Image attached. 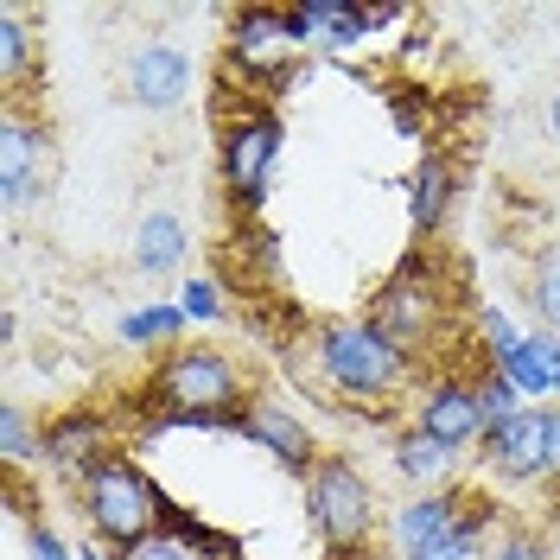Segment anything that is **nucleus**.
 <instances>
[{"label": "nucleus", "instance_id": "29", "mask_svg": "<svg viewBox=\"0 0 560 560\" xmlns=\"http://www.w3.org/2000/svg\"><path fill=\"white\" fill-rule=\"evenodd\" d=\"M33 560H70V555L58 548V535H51V528H33Z\"/></svg>", "mask_w": 560, "mask_h": 560}, {"label": "nucleus", "instance_id": "10", "mask_svg": "<svg viewBox=\"0 0 560 560\" xmlns=\"http://www.w3.org/2000/svg\"><path fill=\"white\" fill-rule=\"evenodd\" d=\"M236 433H243V440H255L261 453H275V465L300 471V478H306L318 458H325V453L313 446V427L293 415L287 401H275V395H255V401H248V415L236 420Z\"/></svg>", "mask_w": 560, "mask_h": 560}, {"label": "nucleus", "instance_id": "19", "mask_svg": "<svg viewBox=\"0 0 560 560\" xmlns=\"http://www.w3.org/2000/svg\"><path fill=\"white\" fill-rule=\"evenodd\" d=\"M528 306H535V318L548 331H560V243L535 248V261H528Z\"/></svg>", "mask_w": 560, "mask_h": 560}, {"label": "nucleus", "instance_id": "8", "mask_svg": "<svg viewBox=\"0 0 560 560\" xmlns=\"http://www.w3.org/2000/svg\"><path fill=\"white\" fill-rule=\"evenodd\" d=\"M293 58H300V33H293L287 13H275V7H248V13H236V26H230V65L243 70L248 83H275V77H287Z\"/></svg>", "mask_w": 560, "mask_h": 560}, {"label": "nucleus", "instance_id": "16", "mask_svg": "<svg viewBox=\"0 0 560 560\" xmlns=\"http://www.w3.org/2000/svg\"><path fill=\"white\" fill-rule=\"evenodd\" d=\"M408 198H415V230L420 236H433V230L446 223V210H453V166H446L440 153H427L420 173H415V185H408Z\"/></svg>", "mask_w": 560, "mask_h": 560}, {"label": "nucleus", "instance_id": "24", "mask_svg": "<svg viewBox=\"0 0 560 560\" xmlns=\"http://www.w3.org/2000/svg\"><path fill=\"white\" fill-rule=\"evenodd\" d=\"M178 318H185V313H173V306H147V313H135L128 325H121V338H128V345H147V338H173Z\"/></svg>", "mask_w": 560, "mask_h": 560}, {"label": "nucleus", "instance_id": "3", "mask_svg": "<svg viewBox=\"0 0 560 560\" xmlns=\"http://www.w3.org/2000/svg\"><path fill=\"white\" fill-rule=\"evenodd\" d=\"M313 350H318L325 383L338 395H350V401H388L395 388L408 383V370H415L370 318H325Z\"/></svg>", "mask_w": 560, "mask_h": 560}, {"label": "nucleus", "instance_id": "31", "mask_svg": "<svg viewBox=\"0 0 560 560\" xmlns=\"http://www.w3.org/2000/svg\"><path fill=\"white\" fill-rule=\"evenodd\" d=\"M83 560H103V555H96V548H90V555H83Z\"/></svg>", "mask_w": 560, "mask_h": 560}, {"label": "nucleus", "instance_id": "26", "mask_svg": "<svg viewBox=\"0 0 560 560\" xmlns=\"http://www.w3.org/2000/svg\"><path fill=\"white\" fill-rule=\"evenodd\" d=\"M490 560H548V541H541V535H528V528H510V535L490 548Z\"/></svg>", "mask_w": 560, "mask_h": 560}, {"label": "nucleus", "instance_id": "22", "mask_svg": "<svg viewBox=\"0 0 560 560\" xmlns=\"http://www.w3.org/2000/svg\"><path fill=\"white\" fill-rule=\"evenodd\" d=\"M478 415H485V427H497V420L523 415V388L510 383L497 363H490V376H478Z\"/></svg>", "mask_w": 560, "mask_h": 560}, {"label": "nucleus", "instance_id": "17", "mask_svg": "<svg viewBox=\"0 0 560 560\" xmlns=\"http://www.w3.org/2000/svg\"><path fill=\"white\" fill-rule=\"evenodd\" d=\"M26 77H33V33H26V13H20V7H0V90H7V103L26 96Z\"/></svg>", "mask_w": 560, "mask_h": 560}, {"label": "nucleus", "instance_id": "1", "mask_svg": "<svg viewBox=\"0 0 560 560\" xmlns=\"http://www.w3.org/2000/svg\"><path fill=\"white\" fill-rule=\"evenodd\" d=\"M147 395L160 420L153 427H236L255 401L248 370L217 345H173L160 370L147 376Z\"/></svg>", "mask_w": 560, "mask_h": 560}, {"label": "nucleus", "instance_id": "28", "mask_svg": "<svg viewBox=\"0 0 560 560\" xmlns=\"http://www.w3.org/2000/svg\"><path fill=\"white\" fill-rule=\"evenodd\" d=\"M548 485L560 490V401L548 408Z\"/></svg>", "mask_w": 560, "mask_h": 560}, {"label": "nucleus", "instance_id": "23", "mask_svg": "<svg viewBox=\"0 0 560 560\" xmlns=\"http://www.w3.org/2000/svg\"><path fill=\"white\" fill-rule=\"evenodd\" d=\"M490 363H497V370H503L516 388H555V383H548V370H541V357L528 350V338L516 350H503V357H490Z\"/></svg>", "mask_w": 560, "mask_h": 560}, {"label": "nucleus", "instance_id": "9", "mask_svg": "<svg viewBox=\"0 0 560 560\" xmlns=\"http://www.w3.org/2000/svg\"><path fill=\"white\" fill-rule=\"evenodd\" d=\"M485 465L510 485H528V478H548V408H523V415L485 427Z\"/></svg>", "mask_w": 560, "mask_h": 560}, {"label": "nucleus", "instance_id": "14", "mask_svg": "<svg viewBox=\"0 0 560 560\" xmlns=\"http://www.w3.org/2000/svg\"><path fill=\"white\" fill-rule=\"evenodd\" d=\"M465 510H471V497H458V490H453V497H446V490H427V497H415V503L401 510V523H395L401 555H420L427 541H440V535H446Z\"/></svg>", "mask_w": 560, "mask_h": 560}, {"label": "nucleus", "instance_id": "2", "mask_svg": "<svg viewBox=\"0 0 560 560\" xmlns=\"http://www.w3.org/2000/svg\"><path fill=\"white\" fill-rule=\"evenodd\" d=\"M77 503H83L90 535L108 541L121 560L135 555L140 541H153L160 523H166V497H160V485H153L128 453H115V446H108L90 471H77Z\"/></svg>", "mask_w": 560, "mask_h": 560}, {"label": "nucleus", "instance_id": "11", "mask_svg": "<svg viewBox=\"0 0 560 560\" xmlns=\"http://www.w3.org/2000/svg\"><path fill=\"white\" fill-rule=\"evenodd\" d=\"M415 427L427 433V440L453 446V453H465L471 440H485L478 383H465V376H440V383H427V395L415 401Z\"/></svg>", "mask_w": 560, "mask_h": 560}, {"label": "nucleus", "instance_id": "4", "mask_svg": "<svg viewBox=\"0 0 560 560\" xmlns=\"http://www.w3.org/2000/svg\"><path fill=\"white\" fill-rule=\"evenodd\" d=\"M306 523L331 555H357L376 535V490L345 453H325L306 471Z\"/></svg>", "mask_w": 560, "mask_h": 560}, {"label": "nucleus", "instance_id": "20", "mask_svg": "<svg viewBox=\"0 0 560 560\" xmlns=\"http://www.w3.org/2000/svg\"><path fill=\"white\" fill-rule=\"evenodd\" d=\"M478 535H485V503L471 497V510H465V516H458L440 541H427V548H420V555H408V560H471V555H478Z\"/></svg>", "mask_w": 560, "mask_h": 560}, {"label": "nucleus", "instance_id": "13", "mask_svg": "<svg viewBox=\"0 0 560 560\" xmlns=\"http://www.w3.org/2000/svg\"><path fill=\"white\" fill-rule=\"evenodd\" d=\"M108 453V420L96 408H65L58 420H45V458L58 471H90Z\"/></svg>", "mask_w": 560, "mask_h": 560}, {"label": "nucleus", "instance_id": "15", "mask_svg": "<svg viewBox=\"0 0 560 560\" xmlns=\"http://www.w3.org/2000/svg\"><path fill=\"white\" fill-rule=\"evenodd\" d=\"M185 223H178L173 210H153V217H140L135 230V268L140 275H173L178 261H185Z\"/></svg>", "mask_w": 560, "mask_h": 560}, {"label": "nucleus", "instance_id": "12", "mask_svg": "<svg viewBox=\"0 0 560 560\" xmlns=\"http://www.w3.org/2000/svg\"><path fill=\"white\" fill-rule=\"evenodd\" d=\"M128 96H135L140 108H178L185 96H191V58L178 51V45H140L135 58H128Z\"/></svg>", "mask_w": 560, "mask_h": 560}, {"label": "nucleus", "instance_id": "27", "mask_svg": "<svg viewBox=\"0 0 560 560\" xmlns=\"http://www.w3.org/2000/svg\"><path fill=\"white\" fill-rule=\"evenodd\" d=\"M128 560H198V555H191V548H185L178 535H153V541H140V548H135Z\"/></svg>", "mask_w": 560, "mask_h": 560}, {"label": "nucleus", "instance_id": "6", "mask_svg": "<svg viewBox=\"0 0 560 560\" xmlns=\"http://www.w3.org/2000/svg\"><path fill=\"white\" fill-rule=\"evenodd\" d=\"M370 325H376L408 363H415V350H427L433 338H440L446 300H440V287H427V268H420V261H408L401 275L383 280V293L370 300Z\"/></svg>", "mask_w": 560, "mask_h": 560}, {"label": "nucleus", "instance_id": "25", "mask_svg": "<svg viewBox=\"0 0 560 560\" xmlns=\"http://www.w3.org/2000/svg\"><path fill=\"white\" fill-rule=\"evenodd\" d=\"M178 313H185V318H217V313H223V300H217V280H205V275L185 280V287H178Z\"/></svg>", "mask_w": 560, "mask_h": 560}, {"label": "nucleus", "instance_id": "21", "mask_svg": "<svg viewBox=\"0 0 560 560\" xmlns=\"http://www.w3.org/2000/svg\"><path fill=\"white\" fill-rule=\"evenodd\" d=\"M0 453H7V465H26V458L45 453V427H33V415L20 401L0 408Z\"/></svg>", "mask_w": 560, "mask_h": 560}, {"label": "nucleus", "instance_id": "7", "mask_svg": "<svg viewBox=\"0 0 560 560\" xmlns=\"http://www.w3.org/2000/svg\"><path fill=\"white\" fill-rule=\"evenodd\" d=\"M275 160H280V121L268 108H248V115H236L223 128V185H230L236 205H248V210L261 205Z\"/></svg>", "mask_w": 560, "mask_h": 560}, {"label": "nucleus", "instance_id": "30", "mask_svg": "<svg viewBox=\"0 0 560 560\" xmlns=\"http://www.w3.org/2000/svg\"><path fill=\"white\" fill-rule=\"evenodd\" d=\"M548 135L560 140V90H555V103H548Z\"/></svg>", "mask_w": 560, "mask_h": 560}, {"label": "nucleus", "instance_id": "18", "mask_svg": "<svg viewBox=\"0 0 560 560\" xmlns=\"http://www.w3.org/2000/svg\"><path fill=\"white\" fill-rule=\"evenodd\" d=\"M453 446H440V440H427L420 427H408L401 433V446H395V471L401 478H415V485H433V478H446L453 471Z\"/></svg>", "mask_w": 560, "mask_h": 560}, {"label": "nucleus", "instance_id": "5", "mask_svg": "<svg viewBox=\"0 0 560 560\" xmlns=\"http://www.w3.org/2000/svg\"><path fill=\"white\" fill-rule=\"evenodd\" d=\"M51 178H58V135H51L45 108H33L26 96L0 103V205H38L51 191Z\"/></svg>", "mask_w": 560, "mask_h": 560}]
</instances>
